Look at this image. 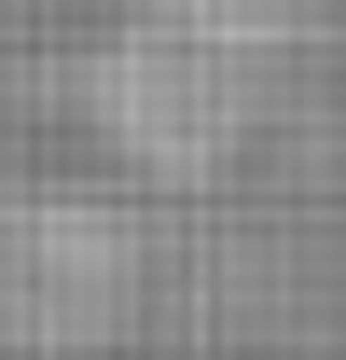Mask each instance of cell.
<instances>
[{
    "mask_svg": "<svg viewBox=\"0 0 346 360\" xmlns=\"http://www.w3.org/2000/svg\"><path fill=\"white\" fill-rule=\"evenodd\" d=\"M84 111H97V139H111L125 167L208 180L222 153L263 125V28L222 14V0H139L125 28L97 42Z\"/></svg>",
    "mask_w": 346,
    "mask_h": 360,
    "instance_id": "6da1fadb",
    "label": "cell"
}]
</instances>
